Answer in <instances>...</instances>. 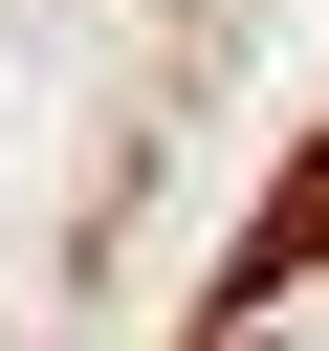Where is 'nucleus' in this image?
<instances>
[]
</instances>
